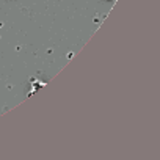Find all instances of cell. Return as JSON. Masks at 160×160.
I'll return each mask as SVG.
<instances>
[]
</instances>
